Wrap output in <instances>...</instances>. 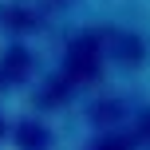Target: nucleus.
<instances>
[{
    "instance_id": "f257e3e1",
    "label": "nucleus",
    "mask_w": 150,
    "mask_h": 150,
    "mask_svg": "<svg viewBox=\"0 0 150 150\" xmlns=\"http://www.w3.org/2000/svg\"><path fill=\"white\" fill-rule=\"evenodd\" d=\"M130 47H134V59L142 63V83L150 95V28H130Z\"/></svg>"
}]
</instances>
